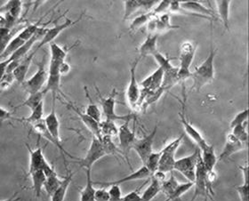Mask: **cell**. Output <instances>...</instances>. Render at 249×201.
Returning <instances> with one entry per match:
<instances>
[{"label":"cell","mask_w":249,"mask_h":201,"mask_svg":"<svg viewBox=\"0 0 249 201\" xmlns=\"http://www.w3.org/2000/svg\"><path fill=\"white\" fill-rule=\"evenodd\" d=\"M217 53V49L213 48V41H211L210 52L204 62L195 68V71L192 73L193 85L192 89L199 92L201 88L208 84H211L214 79V59Z\"/></svg>","instance_id":"1"},{"label":"cell","mask_w":249,"mask_h":201,"mask_svg":"<svg viewBox=\"0 0 249 201\" xmlns=\"http://www.w3.org/2000/svg\"><path fill=\"white\" fill-rule=\"evenodd\" d=\"M197 43L193 41L182 42L180 47V65L178 67V82H184L192 77L191 66L197 51Z\"/></svg>","instance_id":"2"},{"label":"cell","mask_w":249,"mask_h":201,"mask_svg":"<svg viewBox=\"0 0 249 201\" xmlns=\"http://www.w3.org/2000/svg\"><path fill=\"white\" fill-rule=\"evenodd\" d=\"M95 90L98 94L99 99L101 101V105H102V109L104 110V115L106 117V119L108 120H112V121H116V120H124V122H129L131 119H135V115L134 114H127V115H123V116H120L116 113L115 109H116V104L118 103L117 101V95H118V92L116 89H113L112 92L109 93V96L107 97H104L100 91L99 88L95 86Z\"/></svg>","instance_id":"3"},{"label":"cell","mask_w":249,"mask_h":201,"mask_svg":"<svg viewBox=\"0 0 249 201\" xmlns=\"http://www.w3.org/2000/svg\"><path fill=\"white\" fill-rule=\"evenodd\" d=\"M183 134L180 135L175 140H173L168 145H166L162 150H160V160L159 164L158 170L161 171L165 174L170 173L174 170L176 163V152L179 146L181 145Z\"/></svg>","instance_id":"4"},{"label":"cell","mask_w":249,"mask_h":201,"mask_svg":"<svg viewBox=\"0 0 249 201\" xmlns=\"http://www.w3.org/2000/svg\"><path fill=\"white\" fill-rule=\"evenodd\" d=\"M200 159V150L197 148L192 155L176 160L174 170L181 173L188 182L194 183L196 176V167Z\"/></svg>","instance_id":"5"},{"label":"cell","mask_w":249,"mask_h":201,"mask_svg":"<svg viewBox=\"0 0 249 201\" xmlns=\"http://www.w3.org/2000/svg\"><path fill=\"white\" fill-rule=\"evenodd\" d=\"M26 147L30 152V167H29V175L36 170H43L46 176H49L56 173L52 165L47 162L45 156L43 154L42 148L38 145L35 150H32L31 147L26 144Z\"/></svg>","instance_id":"6"},{"label":"cell","mask_w":249,"mask_h":201,"mask_svg":"<svg viewBox=\"0 0 249 201\" xmlns=\"http://www.w3.org/2000/svg\"><path fill=\"white\" fill-rule=\"evenodd\" d=\"M104 156H106V153L101 144V141L97 137L93 136L87 155L82 159H79L77 163L80 165L81 168H85V170H92V166L99 160L104 158Z\"/></svg>","instance_id":"7"},{"label":"cell","mask_w":249,"mask_h":201,"mask_svg":"<svg viewBox=\"0 0 249 201\" xmlns=\"http://www.w3.org/2000/svg\"><path fill=\"white\" fill-rule=\"evenodd\" d=\"M193 187H195V191H194V196L191 201H195L198 196H202L205 201H208V200L214 201L213 197L210 195L209 191H208V183H207V170L203 165L201 157L197 162V167H196V176H195Z\"/></svg>","instance_id":"8"},{"label":"cell","mask_w":249,"mask_h":201,"mask_svg":"<svg viewBox=\"0 0 249 201\" xmlns=\"http://www.w3.org/2000/svg\"><path fill=\"white\" fill-rule=\"evenodd\" d=\"M61 63L62 62L53 61V60L50 61L47 85H46V88L43 89V91L46 93L51 92L53 94V99L58 98L59 94H62L64 97V94L61 90V77H62V75L60 73Z\"/></svg>","instance_id":"9"},{"label":"cell","mask_w":249,"mask_h":201,"mask_svg":"<svg viewBox=\"0 0 249 201\" xmlns=\"http://www.w3.org/2000/svg\"><path fill=\"white\" fill-rule=\"evenodd\" d=\"M118 137L120 140V151L122 153V156L124 157V160L128 162L130 168L132 169L129 159H128V155H129L130 150H133V146L135 144V140L137 139L135 128L130 129L128 127V122H124V124L121 125L119 128Z\"/></svg>","instance_id":"10"},{"label":"cell","mask_w":249,"mask_h":201,"mask_svg":"<svg viewBox=\"0 0 249 201\" xmlns=\"http://www.w3.org/2000/svg\"><path fill=\"white\" fill-rule=\"evenodd\" d=\"M37 66L38 69L36 73L31 78L25 80L21 84L22 88L26 90L27 93L29 94L40 92L43 90L44 85L47 83L48 74L45 67V58L42 60L41 62H37Z\"/></svg>","instance_id":"11"},{"label":"cell","mask_w":249,"mask_h":201,"mask_svg":"<svg viewBox=\"0 0 249 201\" xmlns=\"http://www.w3.org/2000/svg\"><path fill=\"white\" fill-rule=\"evenodd\" d=\"M83 16L84 14H82L81 16H79V18H78V20H76V21H71V19L66 18V20H65V21H64L63 23L58 24V25L56 24V25L53 26V28L47 29V32H46L45 36L42 37L41 40L36 45V47L34 48V50H32V51L31 52V54H32L33 55H35L36 52L38 51L40 48L44 47L45 45L52 43L53 40L55 37H57L62 33V31H65L68 28L75 25V24H77L78 22L81 21Z\"/></svg>","instance_id":"12"},{"label":"cell","mask_w":249,"mask_h":201,"mask_svg":"<svg viewBox=\"0 0 249 201\" xmlns=\"http://www.w3.org/2000/svg\"><path fill=\"white\" fill-rule=\"evenodd\" d=\"M158 132V125H156L153 130L150 134L143 136L141 139L135 140L133 146V150L139 156L142 165L145 164L146 160L153 151V143L155 140L156 134Z\"/></svg>","instance_id":"13"},{"label":"cell","mask_w":249,"mask_h":201,"mask_svg":"<svg viewBox=\"0 0 249 201\" xmlns=\"http://www.w3.org/2000/svg\"><path fill=\"white\" fill-rule=\"evenodd\" d=\"M139 63V58L131 64L129 85L126 90V98L131 108L136 109L140 101L142 89L136 80V68Z\"/></svg>","instance_id":"14"},{"label":"cell","mask_w":249,"mask_h":201,"mask_svg":"<svg viewBox=\"0 0 249 201\" xmlns=\"http://www.w3.org/2000/svg\"><path fill=\"white\" fill-rule=\"evenodd\" d=\"M248 145L241 143L236 136L231 133H229L225 138V144L223 147V151L217 157V160H223L230 158L231 156L247 148Z\"/></svg>","instance_id":"15"},{"label":"cell","mask_w":249,"mask_h":201,"mask_svg":"<svg viewBox=\"0 0 249 201\" xmlns=\"http://www.w3.org/2000/svg\"><path fill=\"white\" fill-rule=\"evenodd\" d=\"M180 119H181V123H182V127L184 128V131L186 133L187 135L191 138V139L197 145V148L199 150H202L204 147H206L208 145L207 143V141L204 139V137L202 136V134L199 133V131H197V129L195 128L193 126H192L190 121L186 119V116L184 111L182 110L181 112L178 113Z\"/></svg>","instance_id":"16"},{"label":"cell","mask_w":249,"mask_h":201,"mask_svg":"<svg viewBox=\"0 0 249 201\" xmlns=\"http://www.w3.org/2000/svg\"><path fill=\"white\" fill-rule=\"evenodd\" d=\"M151 177V174L149 170L146 168V166L142 165L138 170L133 172L128 176H124L123 178H120L119 180L110 181V182H104V183H93L98 185L104 186V187H109L110 185H120L125 183L127 182L132 181L143 180Z\"/></svg>","instance_id":"17"},{"label":"cell","mask_w":249,"mask_h":201,"mask_svg":"<svg viewBox=\"0 0 249 201\" xmlns=\"http://www.w3.org/2000/svg\"><path fill=\"white\" fill-rule=\"evenodd\" d=\"M55 101L56 99H53V107L50 113L44 119L45 124L48 132L52 135L53 138L60 145H62L60 137V122L58 119L57 114L55 111Z\"/></svg>","instance_id":"18"},{"label":"cell","mask_w":249,"mask_h":201,"mask_svg":"<svg viewBox=\"0 0 249 201\" xmlns=\"http://www.w3.org/2000/svg\"><path fill=\"white\" fill-rule=\"evenodd\" d=\"M180 5L182 10L190 12L198 16L209 17L213 20L216 19V15L213 11L206 7L198 1H180Z\"/></svg>","instance_id":"19"},{"label":"cell","mask_w":249,"mask_h":201,"mask_svg":"<svg viewBox=\"0 0 249 201\" xmlns=\"http://www.w3.org/2000/svg\"><path fill=\"white\" fill-rule=\"evenodd\" d=\"M65 106L68 109L73 110L75 113L78 115L79 119H81V121L83 122L85 126L89 129V131L93 134L94 137L100 138L101 137V132H100V123L97 122L96 120L89 117L86 113H83L79 109L77 108L74 104L71 103H65Z\"/></svg>","instance_id":"20"},{"label":"cell","mask_w":249,"mask_h":201,"mask_svg":"<svg viewBox=\"0 0 249 201\" xmlns=\"http://www.w3.org/2000/svg\"><path fill=\"white\" fill-rule=\"evenodd\" d=\"M163 76H164V73L160 68L157 69L154 73L151 74L149 77H146L145 79L141 83L142 90L151 93L160 88Z\"/></svg>","instance_id":"21"},{"label":"cell","mask_w":249,"mask_h":201,"mask_svg":"<svg viewBox=\"0 0 249 201\" xmlns=\"http://www.w3.org/2000/svg\"><path fill=\"white\" fill-rule=\"evenodd\" d=\"M32 127H33V128L36 131V133L38 134L39 137L46 138L47 141H49V142L54 145L55 147H57L58 149L61 150L62 153H63V154L67 155V156H69V157L71 158V159H76L75 157H73L72 155L70 154L67 150L63 148V146H62V145H60L59 143H57L55 140L53 138L52 135L50 134V133H49L48 130H47L46 124H45V121H44V119H41V120L38 121V122H36L35 124L32 125ZM76 160H78V159H76Z\"/></svg>","instance_id":"22"},{"label":"cell","mask_w":249,"mask_h":201,"mask_svg":"<svg viewBox=\"0 0 249 201\" xmlns=\"http://www.w3.org/2000/svg\"><path fill=\"white\" fill-rule=\"evenodd\" d=\"M200 150V157L202 160L203 165L205 166L206 170H213L214 166L217 163V156L215 154L214 146L212 145H208Z\"/></svg>","instance_id":"23"},{"label":"cell","mask_w":249,"mask_h":201,"mask_svg":"<svg viewBox=\"0 0 249 201\" xmlns=\"http://www.w3.org/2000/svg\"><path fill=\"white\" fill-rule=\"evenodd\" d=\"M33 57H34V55H32L31 53L28 54V55L22 59V61L20 62V64L12 73L14 77H15V79L19 84H22L25 81V77H26L27 73L29 71V68H30Z\"/></svg>","instance_id":"24"},{"label":"cell","mask_w":249,"mask_h":201,"mask_svg":"<svg viewBox=\"0 0 249 201\" xmlns=\"http://www.w3.org/2000/svg\"><path fill=\"white\" fill-rule=\"evenodd\" d=\"M158 37L157 34H148L145 40L139 47V53L141 56H149L153 55L157 50V43H158Z\"/></svg>","instance_id":"25"},{"label":"cell","mask_w":249,"mask_h":201,"mask_svg":"<svg viewBox=\"0 0 249 201\" xmlns=\"http://www.w3.org/2000/svg\"><path fill=\"white\" fill-rule=\"evenodd\" d=\"M217 8L218 16L227 31H230V6L231 1L230 0H216L214 1Z\"/></svg>","instance_id":"26"},{"label":"cell","mask_w":249,"mask_h":201,"mask_svg":"<svg viewBox=\"0 0 249 201\" xmlns=\"http://www.w3.org/2000/svg\"><path fill=\"white\" fill-rule=\"evenodd\" d=\"M30 176L32 180V187L34 190V193L36 197L39 198L41 195L42 191L44 189V185H45V183L47 180V176L43 170L34 171L30 174Z\"/></svg>","instance_id":"27"},{"label":"cell","mask_w":249,"mask_h":201,"mask_svg":"<svg viewBox=\"0 0 249 201\" xmlns=\"http://www.w3.org/2000/svg\"><path fill=\"white\" fill-rule=\"evenodd\" d=\"M78 43L72 45V47H60L55 43H50V51H51V60L56 61V62H65V59L67 57L69 52L76 47Z\"/></svg>","instance_id":"28"},{"label":"cell","mask_w":249,"mask_h":201,"mask_svg":"<svg viewBox=\"0 0 249 201\" xmlns=\"http://www.w3.org/2000/svg\"><path fill=\"white\" fill-rule=\"evenodd\" d=\"M22 2L20 0H10L7 1L5 5L0 7V14H10L11 16L19 20L21 13Z\"/></svg>","instance_id":"29"},{"label":"cell","mask_w":249,"mask_h":201,"mask_svg":"<svg viewBox=\"0 0 249 201\" xmlns=\"http://www.w3.org/2000/svg\"><path fill=\"white\" fill-rule=\"evenodd\" d=\"M86 186L80 193V201H95L94 200V191L93 182L91 178V170H86Z\"/></svg>","instance_id":"30"},{"label":"cell","mask_w":249,"mask_h":201,"mask_svg":"<svg viewBox=\"0 0 249 201\" xmlns=\"http://www.w3.org/2000/svg\"><path fill=\"white\" fill-rule=\"evenodd\" d=\"M239 168L242 171V174H243L244 183L242 185L236 187V191L239 193L240 201H249V165H246L243 166L239 165Z\"/></svg>","instance_id":"31"},{"label":"cell","mask_w":249,"mask_h":201,"mask_svg":"<svg viewBox=\"0 0 249 201\" xmlns=\"http://www.w3.org/2000/svg\"><path fill=\"white\" fill-rule=\"evenodd\" d=\"M73 176H74L73 173H70L69 175L65 176V178L62 181L61 185L59 186V188L51 197V201H64L68 188L72 181Z\"/></svg>","instance_id":"32"},{"label":"cell","mask_w":249,"mask_h":201,"mask_svg":"<svg viewBox=\"0 0 249 201\" xmlns=\"http://www.w3.org/2000/svg\"><path fill=\"white\" fill-rule=\"evenodd\" d=\"M151 183L143 191L142 196V201H151L161 191V183L156 180L153 176H151Z\"/></svg>","instance_id":"33"},{"label":"cell","mask_w":249,"mask_h":201,"mask_svg":"<svg viewBox=\"0 0 249 201\" xmlns=\"http://www.w3.org/2000/svg\"><path fill=\"white\" fill-rule=\"evenodd\" d=\"M99 139L101 141V144L103 145V148L106 155H113L117 159H119V156L120 155L122 156L120 148H118L117 145H115L112 138H110L109 136L102 135Z\"/></svg>","instance_id":"34"},{"label":"cell","mask_w":249,"mask_h":201,"mask_svg":"<svg viewBox=\"0 0 249 201\" xmlns=\"http://www.w3.org/2000/svg\"><path fill=\"white\" fill-rule=\"evenodd\" d=\"M46 94L47 93H45L43 90L40 92H37V93L29 94V97L19 106H17L16 108L26 106L28 108L31 109V110H32L36 108V106H38L40 103H44V97Z\"/></svg>","instance_id":"35"},{"label":"cell","mask_w":249,"mask_h":201,"mask_svg":"<svg viewBox=\"0 0 249 201\" xmlns=\"http://www.w3.org/2000/svg\"><path fill=\"white\" fill-rule=\"evenodd\" d=\"M100 132H101V136L105 135L109 136L110 138H114L118 136L119 134V128L116 126L115 121L112 120H104L100 122Z\"/></svg>","instance_id":"36"},{"label":"cell","mask_w":249,"mask_h":201,"mask_svg":"<svg viewBox=\"0 0 249 201\" xmlns=\"http://www.w3.org/2000/svg\"><path fill=\"white\" fill-rule=\"evenodd\" d=\"M84 89H85L86 96H87V98L89 99V105H88V107H87L86 114H87L89 117H90V118H92V119L96 120L97 122L100 123V122H101V119H102V114H101V111H100V109H99L98 106H97L95 103H93V100H92L90 94H89L88 88L85 87Z\"/></svg>","instance_id":"37"},{"label":"cell","mask_w":249,"mask_h":201,"mask_svg":"<svg viewBox=\"0 0 249 201\" xmlns=\"http://www.w3.org/2000/svg\"><path fill=\"white\" fill-rule=\"evenodd\" d=\"M62 181L58 177L57 173H54L51 176H47V180L44 185V189L49 197H52L53 194L55 192V191L61 185Z\"/></svg>","instance_id":"38"},{"label":"cell","mask_w":249,"mask_h":201,"mask_svg":"<svg viewBox=\"0 0 249 201\" xmlns=\"http://www.w3.org/2000/svg\"><path fill=\"white\" fill-rule=\"evenodd\" d=\"M26 42L23 41L18 36L13 37V39L11 40L10 43L8 44V46L5 48L4 53L0 55V60H5L8 57H10L15 52L17 51L20 47H22Z\"/></svg>","instance_id":"39"},{"label":"cell","mask_w":249,"mask_h":201,"mask_svg":"<svg viewBox=\"0 0 249 201\" xmlns=\"http://www.w3.org/2000/svg\"><path fill=\"white\" fill-rule=\"evenodd\" d=\"M41 21L42 18L40 20H38V21H36V23H33V24H31V25L26 26L25 28H23V29L20 31V33H19L17 36L19 37L24 42L29 41L32 37L35 36V34H36L37 31L39 30V28L41 27V26H40L41 25Z\"/></svg>","instance_id":"40"},{"label":"cell","mask_w":249,"mask_h":201,"mask_svg":"<svg viewBox=\"0 0 249 201\" xmlns=\"http://www.w3.org/2000/svg\"><path fill=\"white\" fill-rule=\"evenodd\" d=\"M124 21L129 19L130 17L135 15L137 11L142 10L141 0H125L124 1Z\"/></svg>","instance_id":"41"},{"label":"cell","mask_w":249,"mask_h":201,"mask_svg":"<svg viewBox=\"0 0 249 201\" xmlns=\"http://www.w3.org/2000/svg\"><path fill=\"white\" fill-rule=\"evenodd\" d=\"M44 103H40L36 108L31 110V114L30 117L28 118H22L21 119H18L21 122H25L27 124H31V126L35 124L36 122L40 121L43 119V115H44Z\"/></svg>","instance_id":"42"},{"label":"cell","mask_w":249,"mask_h":201,"mask_svg":"<svg viewBox=\"0 0 249 201\" xmlns=\"http://www.w3.org/2000/svg\"><path fill=\"white\" fill-rule=\"evenodd\" d=\"M153 17H155V16L152 14V12L145 13V14H142L141 16H137L136 18L134 19V21H132V23H131L129 27V31H135L139 30L142 26L146 25Z\"/></svg>","instance_id":"43"},{"label":"cell","mask_w":249,"mask_h":201,"mask_svg":"<svg viewBox=\"0 0 249 201\" xmlns=\"http://www.w3.org/2000/svg\"><path fill=\"white\" fill-rule=\"evenodd\" d=\"M160 160V151H158V152L152 151V153L149 156V158L146 160L145 164L142 165L146 166V168L150 172L151 176L153 175L156 171H158Z\"/></svg>","instance_id":"44"},{"label":"cell","mask_w":249,"mask_h":201,"mask_svg":"<svg viewBox=\"0 0 249 201\" xmlns=\"http://www.w3.org/2000/svg\"><path fill=\"white\" fill-rule=\"evenodd\" d=\"M193 186H194V183H192V182L179 183L176 188V190L172 193L171 196L169 197L168 199H166V201H173L177 199H181V197L184 193H186L187 191H190Z\"/></svg>","instance_id":"45"},{"label":"cell","mask_w":249,"mask_h":201,"mask_svg":"<svg viewBox=\"0 0 249 201\" xmlns=\"http://www.w3.org/2000/svg\"><path fill=\"white\" fill-rule=\"evenodd\" d=\"M152 56L154 57L156 62H158V64L160 66L159 68H160L161 70L163 71V73L168 72V71H170L172 69L176 67L172 64L169 58H167L166 55H164L163 54H161L159 51L156 52Z\"/></svg>","instance_id":"46"},{"label":"cell","mask_w":249,"mask_h":201,"mask_svg":"<svg viewBox=\"0 0 249 201\" xmlns=\"http://www.w3.org/2000/svg\"><path fill=\"white\" fill-rule=\"evenodd\" d=\"M179 184V183L177 182L176 177L174 175H171L170 178L167 180L161 183V191L167 197V199L171 196L172 193L176 190L177 185Z\"/></svg>","instance_id":"47"},{"label":"cell","mask_w":249,"mask_h":201,"mask_svg":"<svg viewBox=\"0 0 249 201\" xmlns=\"http://www.w3.org/2000/svg\"><path fill=\"white\" fill-rule=\"evenodd\" d=\"M247 126H248V123L234 127L233 128H231L232 131L231 133L233 134L234 136H236L241 143L248 145L249 134H248V131H247Z\"/></svg>","instance_id":"48"},{"label":"cell","mask_w":249,"mask_h":201,"mask_svg":"<svg viewBox=\"0 0 249 201\" xmlns=\"http://www.w3.org/2000/svg\"><path fill=\"white\" fill-rule=\"evenodd\" d=\"M248 119H249V109L246 108L239 111V113L237 114L233 119L231 122V128H233L234 127H237L239 125L246 124L248 123Z\"/></svg>","instance_id":"49"},{"label":"cell","mask_w":249,"mask_h":201,"mask_svg":"<svg viewBox=\"0 0 249 201\" xmlns=\"http://www.w3.org/2000/svg\"><path fill=\"white\" fill-rule=\"evenodd\" d=\"M171 4V0H162L159 1L158 5L152 9V14L155 16H160L162 14H166L169 10V6Z\"/></svg>","instance_id":"50"},{"label":"cell","mask_w":249,"mask_h":201,"mask_svg":"<svg viewBox=\"0 0 249 201\" xmlns=\"http://www.w3.org/2000/svg\"><path fill=\"white\" fill-rule=\"evenodd\" d=\"M109 201H121L122 191L120 185H110L109 189Z\"/></svg>","instance_id":"51"},{"label":"cell","mask_w":249,"mask_h":201,"mask_svg":"<svg viewBox=\"0 0 249 201\" xmlns=\"http://www.w3.org/2000/svg\"><path fill=\"white\" fill-rule=\"evenodd\" d=\"M15 80L16 79L13 73H5L0 79V89H7Z\"/></svg>","instance_id":"52"},{"label":"cell","mask_w":249,"mask_h":201,"mask_svg":"<svg viewBox=\"0 0 249 201\" xmlns=\"http://www.w3.org/2000/svg\"><path fill=\"white\" fill-rule=\"evenodd\" d=\"M94 200L95 201H109V191H107L104 187L95 190Z\"/></svg>","instance_id":"53"},{"label":"cell","mask_w":249,"mask_h":201,"mask_svg":"<svg viewBox=\"0 0 249 201\" xmlns=\"http://www.w3.org/2000/svg\"><path fill=\"white\" fill-rule=\"evenodd\" d=\"M139 191H140V189L131 191L125 196L122 197L121 201H142V196H141Z\"/></svg>","instance_id":"54"},{"label":"cell","mask_w":249,"mask_h":201,"mask_svg":"<svg viewBox=\"0 0 249 201\" xmlns=\"http://www.w3.org/2000/svg\"><path fill=\"white\" fill-rule=\"evenodd\" d=\"M11 118H12V113L10 111L0 107V124H2L3 122H5V120Z\"/></svg>","instance_id":"55"},{"label":"cell","mask_w":249,"mask_h":201,"mask_svg":"<svg viewBox=\"0 0 249 201\" xmlns=\"http://www.w3.org/2000/svg\"><path fill=\"white\" fill-rule=\"evenodd\" d=\"M71 65L68 63L67 62H62L61 63V65H60V73H61V75H66L68 73L71 72Z\"/></svg>","instance_id":"56"},{"label":"cell","mask_w":249,"mask_h":201,"mask_svg":"<svg viewBox=\"0 0 249 201\" xmlns=\"http://www.w3.org/2000/svg\"><path fill=\"white\" fill-rule=\"evenodd\" d=\"M13 30H8L6 28H0V43L4 41L7 37L10 35Z\"/></svg>","instance_id":"57"},{"label":"cell","mask_w":249,"mask_h":201,"mask_svg":"<svg viewBox=\"0 0 249 201\" xmlns=\"http://www.w3.org/2000/svg\"><path fill=\"white\" fill-rule=\"evenodd\" d=\"M18 193L19 192H16L15 193L13 196L10 197V198H8V199H6L5 201H18L20 200V198H17V195H18Z\"/></svg>","instance_id":"58"},{"label":"cell","mask_w":249,"mask_h":201,"mask_svg":"<svg viewBox=\"0 0 249 201\" xmlns=\"http://www.w3.org/2000/svg\"><path fill=\"white\" fill-rule=\"evenodd\" d=\"M173 201H181V199H177V200H174Z\"/></svg>","instance_id":"59"}]
</instances>
